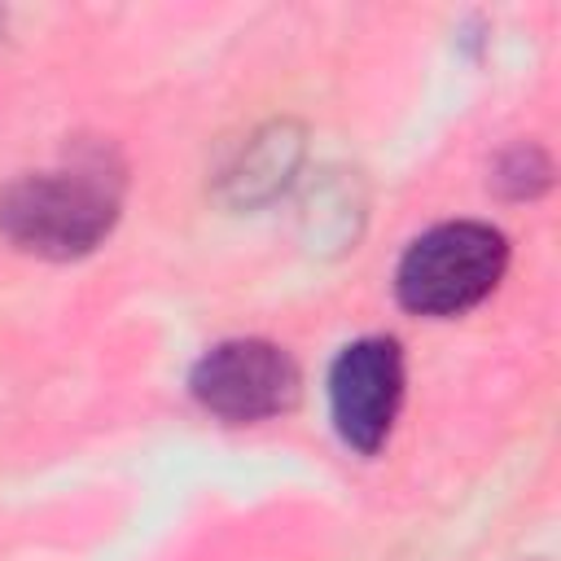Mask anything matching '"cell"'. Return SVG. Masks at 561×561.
<instances>
[{
  "mask_svg": "<svg viewBox=\"0 0 561 561\" xmlns=\"http://www.w3.org/2000/svg\"><path fill=\"white\" fill-rule=\"evenodd\" d=\"M123 206V167L105 145L75 153L57 171L18 175L0 188V237L35 259L70 263L92 254Z\"/></svg>",
  "mask_w": 561,
  "mask_h": 561,
  "instance_id": "6da1fadb",
  "label": "cell"
},
{
  "mask_svg": "<svg viewBox=\"0 0 561 561\" xmlns=\"http://www.w3.org/2000/svg\"><path fill=\"white\" fill-rule=\"evenodd\" d=\"M508 267V241L500 228L478 219H451L421 232L399 267H394V298L412 316L451 320L478 307Z\"/></svg>",
  "mask_w": 561,
  "mask_h": 561,
  "instance_id": "7a4b0ae2",
  "label": "cell"
},
{
  "mask_svg": "<svg viewBox=\"0 0 561 561\" xmlns=\"http://www.w3.org/2000/svg\"><path fill=\"white\" fill-rule=\"evenodd\" d=\"M188 390L210 416H219L228 425H254V421L289 412L298 403L302 373H298L294 355L276 342L228 337L193 364Z\"/></svg>",
  "mask_w": 561,
  "mask_h": 561,
  "instance_id": "3957f363",
  "label": "cell"
},
{
  "mask_svg": "<svg viewBox=\"0 0 561 561\" xmlns=\"http://www.w3.org/2000/svg\"><path fill=\"white\" fill-rule=\"evenodd\" d=\"M403 403V351L394 337H359L337 351L329 368V416L337 438L373 456L394 430Z\"/></svg>",
  "mask_w": 561,
  "mask_h": 561,
  "instance_id": "277c9868",
  "label": "cell"
},
{
  "mask_svg": "<svg viewBox=\"0 0 561 561\" xmlns=\"http://www.w3.org/2000/svg\"><path fill=\"white\" fill-rule=\"evenodd\" d=\"M302 158H307V131L294 118L259 123L232 149V158L224 162V171H219V197L228 206H237V210L267 206L272 197H280L294 184Z\"/></svg>",
  "mask_w": 561,
  "mask_h": 561,
  "instance_id": "5b68a950",
  "label": "cell"
},
{
  "mask_svg": "<svg viewBox=\"0 0 561 561\" xmlns=\"http://www.w3.org/2000/svg\"><path fill=\"white\" fill-rule=\"evenodd\" d=\"M364 197L351 171H324L302 202V241L311 250H346L359 237Z\"/></svg>",
  "mask_w": 561,
  "mask_h": 561,
  "instance_id": "8992f818",
  "label": "cell"
},
{
  "mask_svg": "<svg viewBox=\"0 0 561 561\" xmlns=\"http://www.w3.org/2000/svg\"><path fill=\"white\" fill-rule=\"evenodd\" d=\"M491 184H495L504 197H513V202L539 197V193L552 184V162H548V153H543L535 140H517V145H508V149L495 158Z\"/></svg>",
  "mask_w": 561,
  "mask_h": 561,
  "instance_id": "52a82bcc",
  "label": "cell"
},
{
  "mask_svg": "<svg viewBox=\"0 0 561 561\" xmlns=\"http://www.w3.org/2000/svg\"><path fill=\"white\" fill-rule=\"evenodd\" d=\"M535 561H548V557H535Z\"/></svg>",
  "mask_w": 561,
  "mask_h": 561,
  "instance_id": "ba28073f",
  "label": "cell"
}]
</instances>
